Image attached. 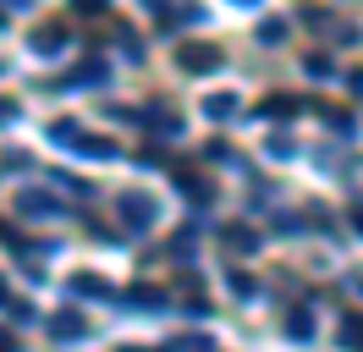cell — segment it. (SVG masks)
I'll use <instances>...</instances> for the list:
<instances>
[{
	"label": "cell",
	"instance_id": "cell-13",
	"mask_svg": "<svg viewBox=\"0 0 363 352\" xmlns=\"http://www.w3.org/2000/svg\"><path fill=\"white\" fill-rule=\"evenodd\" d=\"M33 50H39V55H55V50H61V28H39V33H33Z\"/></svg>",
	"mask_w": 363,
	"mask_h": 352
},
{
	"label": "cell",
	"instance_id": "cell-4",
	"mask_svg": "<svg viewBox=\"0 0 363 352\" xmlns=\"http://www.w3.org/2000/svg\"><path fill=\"white\" fill-rule=\"evenodd\" d=\"M50 336H55V341H83V336H89V319H83L77 308H61V314H50Z\"/></svg>",
	"mask_w": 363,
	"mask_h": 352
},
{
	"label": "cell",
	"instance_id": "cell-6",
	"mask_svg": "<svg viewBox=\"0 0 363 352\" xmlns=\"http://www.w3.org/2000/svg\"><path fill=\"white\" fill-rule=\"evenodd\" d=\"M143 121L155 127V138H177V132H182V116L171 105H149V110H143Z\"/></svg>",
	"mask_w": 363,
	"mask_h": 352
},
{
	"label": "cell",
	"instance_id": "cell-24",
	"mask_svg": "<svg viewBox=\"0 0 363 352\" xmlns=\"http://www.w3.org/2000/svg\"><path fill=\"white\" fill-rule=\"evenodd\" d=\"M0 297H6V281H0Z\"/></svg>",
	"mask_w": 363,
	"mask_h": 352
},
{
	"label": "cell",
	"instance_id": "cell-8",
	"mask_svg": "<svg viewBox=\"0 0 363 352\" xmlns=\"http://www.w3.org/2000/svg\"><path fill=\"white\" fill-rule=\"evenodd\" d=\"M83 83H105V61H83L77 72H72L61 88H83Z\"/></svg>",
	"mask_w": 363,
	"mask_h": 352
},
{
	"label": "cell",
	"instance_id": "cell-11",
	"mask_svg": "<svg viewBox=\"0 0 363 352\" xmlns=\"http://www.w3.org/2000/svg\"><path fill=\"white\" fill-rule=\"evenodd\" d=\"M204 110L215 116V121H226V116H237V99H231V94H209V99H204Z\"/></svg>",
	"mask_w": 363,
	"mask_h": 352
},
{
	"label": "cell",
	"instance_id": "cell-2",
	"mask_svg": "<svg viewBox=\"0 0 363 352\" xmlns=\"http://www.w3.org/2000/svg\"><path fill=\"white\" fill-rule=\"evenodd\" d=\"M50 138H55V143H67V149H77V154H94V160H111V143H105V138H83V132H77V121H55V127H50Z\"/></svg>",
	"mask_w": 363,
	"mask_h": 352
},
{
	"label": "cell",
	"instance_id": "cell-19",
	"mask_svg": "<svg viewBox=\"0 0 363 352\" xmlns=\"http://www.w3.org/2000/svg\"><path fill=\"white\" fill-rule=\"evenodd\" d=\"M72 6H77V11H105L111 0H72Z\"/></svg>",
	"mask_w": 363,
	"mask_h": 352
},
{
	"label": "cell",
	"instance_id": "cell-12",
	"mask_svg": "<svg viewBox=\"0 0 363 352\" xmlns=\"http://www.w3.org/2000/svg\"><path fill=\"white\" fill-rule=\"evenodd\" d=\"M127 303H143V308H160V303H165V292H160V286H133V292H127Z\"/></svg>",
	"mask_w": 363,
	"mask_h": 352
},
{
	"label": "cell",
	"instance_id": "cell-14",
	"mask_svg": "<svg viewBox=\"0 0 363 352\" xmlns=\"http://www.w3.org/2000/svg\"><path fill=\"white\" fill-rule=\"evenodd\" d=\"M286 330H292L297 341H308V336H314V319H308V314H292V319H286Z\"/></svg>",
	"mask_w": 363,
	"mask_h": 352
},
{
	"label": "cell",
	"instance_id": "cell-20",
	"mask_svg": "<svg viewBox=\"0 0 363 352\" xmlns=\"http://www.w3.org/2000/svg\"><path fill=\"white\" fill-rule=\"evenodd\" d=\"M0 352H17V336H11V330H0Z\"/></svg>",
	"mask_w": 363,
	"mask_h": 352
},
{
	"label": "cell",
	"instance_id": "cell-15",
	"mask_svg": "<svg viewBox=\"0 0 363 352\" xmlns=\"http://www.w3.org/2000/svg\"><path fill=\"white\" fill-rule=\"evenodd\" d=\"M297 99H286V94H275V99H264V116H292Z\"/></svg>",
	"mask_w": 363,
	"mask_h": 352
},
{
	"label": "cell",
	"instance_id": "cell-18",
	"mask_svg": "<svg viewBox=\"0 0 363 352\" xmlns=\"http://www.w3.org/2000/svg\"><path fill=\"white\" fill-rule=\"evenodd\" d=\"M259 39L270 44V39H286V22H264V28H259Z\"/></svg>",
	"mask_w": 363,
	"mask_h": 352
},
{
	"label": "cell",
	"instance_id": "cell-7",
	"mask_svg": "<svg viewBox=\"0 0 363 352\" xmlns=\"http://www.w3.org/2000/svg\"><path fill=\"white\" fill-rule=\"evenodd\" d=\"M177 187H182V193H187V198H193V204H209V198H215V187H209L204 176H187V171L177 176Z\"/></svg>",
	"mask_w": 363,
	"mask_h": 352
},
{
	"label": "cell",
	"instance_id": "cell-10",
	"mask_svg": "<svg viewBox=\"0 0 363 352\" xmlns=\"http://www.w3.org/2000/svg\"><path fill=\"white\" fill-rule=\"evenodd\" d=\"M72 292H77V297H116L99 275H72Z\"/></svg>",
	"mask_w": 363,
	"mask_h": 352
},
{
	"label": "cell",
	"instance_id": "cell-1",
	"mask_svg": "<svg viewBox=\"0 0 363 352\" xmlns=\"http://www.w3.org/2000/svg\"><path fill=\"white\" fill-rule=\"evenodd\" d=\"M116 215L127 220V231H149L160 209H155V198H149V193H121V198H116Z\"/></svg>",
	"mask_w": 363,
	"mask_h": 352
},
{
	"label": "cell",
	"instance_id": "cell-17",
	"mask_svg": "<svg viewBox=\"0 0 363 352\" xmlns=\"http://www.w3.org/2000/svg\"><path fill=\"white\" fill-rule=\"evenodd\" d=\"M341 341H347V347H363V319H347V325H341Z\"/></svg>",
	"mask_w": 363,
	"mask_h": 352
},
{
	"label": "cell",
	"instance_id": "cell-21",
	"mask_svg": "<svg viewBox=\"0 0 363 352\" xmlns=\"http://www.w3.org/2000/svg\"><path fill=\"white\" fill-rule=\"evenodd\" d=\"M6 6H11V11H28V6H33V0H6Z\"/></svg>",
	"mask_w": 363,
	"mask_h": 352
},
{
	"label": "cell",
	"instance_id": "cell-5",
	"mask_svg": "<svg viewBox=\"0 0 363 352\" xmlns=\"http://www.w3.org/2000/svg\"><path fill=\"white\" fill-rule=\"evenodd\" d=\"M17 215H61V198L45 193V187H28V193H17Z\"/></svg>",
	"mask_w": 363,
	"mask_h": 352
},
{
	"label": "cell",
	"instance_id": "cell-23",
	"mask_svg": "<svg viewBox=\"0 0 363 352\" xmlns=\"http://www.w3.org/2000/svg\"><path fill=\"white\" fill-rule=\"evenodd\" d=\"M127 352H149V347H127Z\"/></svg>",
	"mask_w": 363,
	"mask_h": 352
},
{
	"label": "cell",
	"instance_id": "cell-3",
	"mask_svg": "<svg viewBox=\"0 0 363 352\" xmlns=\"http://www.w3.org/2000/svg\"><path fill=\"white\" fill-rule=\"evenodd\" d=\"M177 66L182 72H215V66H220V50H215V44H182Z\"/></svg>",
	"mask_w": 363,
	"mask_h": 352
},
{
	"label": "cell",
	"instance_id": "cell-16",
	"mask_svg": "<svg viewBox=\"0 0 363 352\" xmlns=\"http://www.w3.org/2000/svg\"><path fill=\"white\" fill-rule=\"evenodd\" d=\"M303 72H308V77H330V55H308Z\"/></svg>",
	"mask_w": 363,
	"mask_h": 352
},
{
	"label": "cell",
	"instance_id": "cell-9",
	"mask_svg": "<svg viewBox=\"0 0 363 352\" xmlns=\"http://www.w3.org/2000/svg\"><path fill=\"white\" fill-rule=\"evenodd\" d=\"M220 242H226V248H237V253H253V248H259V237H253L248 226H226V231H220Z\"/></svg>",
	"mask_w": 363,
	"mask_h": 352
},
{
	"label": "cell",
	"instance_id": "cell-22",
	"mask_svg": "<svg viewBox=\"0 0 363 352\" xmlns=\"http://www.w3.org/2000/svg\"><path fill=\"white\" fill-rule=\"evenodd\" d=\"M11 116H17V110H11V105H0V121H11Z\"/></svg>",
	"mask_w": 363,
	"mask_h": 352
}]
</instances>
